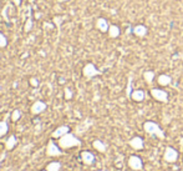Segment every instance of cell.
<instances>
[{
	"label": "cell",
	"mask_w": 183,
	"mask_h": 171,
	"mask_svg": "<svg viewBox=\"0 0 183 171\" xmlns=\"http://www.w3.org/2000/svg\"><path fill=\"white\" fill-rule=\"evenodd\" d=\"M58 144H59V146L62 149V150H69V149L80 146V145H81V140H80L79 138H76L74 134L67 132V134H65L62 138L59 139Z\"/></svg>",
	"instance_id": "6da1fadb"
},
{
	"label": "cell",
	"mask_w": 183,
	"mask_h": 171,
	"mask_svg": "<svg viewBox=\"0 0 183 171\" xmlns=\"http://www.w3.org/2000/svg\"><path fill=\"white\" fill-rule=\"evenodd\" d=\"M143 130L147 134L157 136L159 140H163L165 139V132H163V130H162L161 127H159V125L157 123H154V121H145V123H143Z\"/></svg>",
	"instance_id": "7a4b0ae2"
},
{
	"label": "cell",
	"mask_w": 183,
	"mask_h": 171,
	"mask_svg": "<svg viewBox=\"0 0 183 171\" xmlns=\"http://www.w3.org/2000/svg\"><path fill=\"white\" fill-rule=\"evenodd\" d=\"M100 74H101V71L98 70L95 66V64H92V62H87L86 65L82 68V75L85 76L86 79H92V77L100 75Z\"/></svg>",
	"instance_id": "3957f363"
},
{
	"label": "cell",
	"mask_w": 183,
	"mask_h": 171,
	"mask_svg": "<svg viewBox=\"0 0 183 171\" xmlns=\"http://www.w3.org/2000/svg\"><path fill=\"white\" fill-rule=\"evenodd\" d=\"M46 155L50 158H59L62 155V149L59 146V144H55L52 140H50L46 146Z\"/></svg>",
	"instance_id": "277c9868"
},
{
	"label": "cell",
	"mask_w": 183,
	"mask_h": 171,
	"mask_svg": "<svg viewBox=\"0 0 183 171\" xmlns=\"http://www.w3.org/2000/svg\"><path fill=\"white\" fill-rule=\"evenodd\" d=\"M127 165L133 171H139V170H142V167H143V162H142V159H141L139 156L132 155V156H130V158H128Z\"/></svg>",
	"instance_id": "5b68a950"
},
{
	"label": "cell",
	"mask_w": 183,
	"mask_h": 171,
	"mask_svg": "<svg viewBox=\"0 0 183 171\" xmlns=\"http://www.w3.org/2000/svg\"><path fill=\"white\" fill-rule=\"evenodd\" d=\"M163 159L167 162L173 164L178 160V151L176 150V149L171 147V146H167L166 150H165V154H163Z\"/></svg>",
	"instance_id": "8992f818"
},
{
	"label": "cell",
	"mask_w": 183,
	"mask_h": 171,
	"mask_svg": "<svg viewBox=\"0 0 183 171\" xmlns=\"http://www.w3.org/2000/svg\"><path fill=\"white\" fill-rule=\"evenodd\" d=\"M151 95L154 100H157L159 103H168V94L167 91L162 90V89H151Z\"/></svg>",
	"instance_id": "52a82bcc"
},
{
	"label": "cell",
	"mask_w": 183,
	"mask_h": 171,
	"mask_svg": "<svg viewBox=\"0 0 183 171\" xmlns=\"http://www.w3.org/2000/svg\"><path fill=\"white\" fill-rule=\"evenodd\" d=\"M128 145L133 149V150L141 151V150H143V147H145V141H143L142 138H139V136H133L128 141Z\"/></svg>",
	"instance_id": "ba28073f"
},
{
	"label": "cell",
	"mask_w": 183,
	"mask_h": 171,
	"mask_svg": "<svg viewBox=\"0 0 183 171\" xmlns=\"http://www.w3.org/2000/svg\"><path fill=\"white\" fill-rule=\"evenodd\" d=\"M47 108V105L44 103V101H41V100H38V101H35L32 105H31V108H30V111L32 115H39V114L41 112H44Z\"/></svg>",
	"instance_id": "9c48e42d"
},
{
	"label": "cell",
	"mask_w": 183,
	"mask_h": 171,
	"mask_svg": "<svg viewBox=\"0 0 183 171\" xmlns=\"http://www.w3.org/2000/svg\"><path fill=\"white\" fill-rule=\"evenodd\" d=\"M67 132H70V127L67 125H61L59 127H56V129L51 132V139H58L59 140L60 138H62Z\"/></svg>",
	"instance_id": "30bf717a"
},
{
	"label": "cell",
	"mask_w": 183,
	"mask_h": 171,
	"mask_svg": "<svg viewBox=\"0 0 183 171\" xmlns=\"http://www.w3.org/2000/svg\"><path fill=\"white\" fill-rule=\"evenodd\" d=\"M80 156H81V160L85 165H92L95 162V155L91 151H82L80 154Z\"/></svg>",
	"instance_id": "8fae6325"
},
{
	"label": "cell",
	"mask_w": 183,
	"mask_h": 171,
	"mask_svg": "<svg viewBox=\"0 0 183 171\" xmlns=\"http://www.w3.org/2000/svg\"><path fill=\"white\" fill-rule=\"evenodd\" d=\"M96 28L101 33H107L108 31V28H110V24H108V21L105 19V18H98L96 20Z\"/></svg>",
	"instance_id": "7c38bea8"
},
{
	"label": "cell",
	"mask_w": 183,
	"mask_h": 171,
	"mask_svg": "<svg viewBox=\"0 0 183 171\" xmlns=\"http://www.w3.org/2000/svg\"><path fill=\"white\" fill-rule=\"evenodd\" d=\"M147 33H148V29L142 24H138V25H136L135 28H133V34L137 35V36H139V38L146 36Z\"/></svg>",
	"instance_id": "4fadbf2b"
},
{
	"label": "cell",
	"mask_w": 183,
	"mask_h": 171,
	"mask_svg": "<svg viewBox=\"0 0 183 171\" xmlns=\"http://www.w3.org/2000/svg\"><path fill=\"white\" fill-rule=\"evenodd\" d=\"M145 97H146V94L143 90H135V91H132V94H131V99L136 103L143 101Z\"/></svg>",
	"instance_id": "5bb4252c"
},
{
	"label": "cell",
	"mask_w": 183,
	"mask_h": 171,
	"mask_svg": "<svg viewBox=\"0 0 183 171\" xmlns=\"http://www.w3.org/2000/svg\"><path fill=\"white\" fill-rule=\"evenodd\" d=\"M157 83L161 86H167V85H170L172 83V77L167 74H161L158 77H157Z\"/></svg>",
	"instance_id": "9a60e30c"
},
{
	"label": "cell",
	"mask_w": 183,
	"mask_h": 171,
	"mask_svg": "<svg viewBox=\"0 0 183 171\" xmlns=\"http://www.w3.org/2000/svg\"><path fill=\"white\" fill-rule=\"evenodd\" d=\"M16 144H18L16 136H15V135H10V136L8 138V140H6V142H5V149L8 151H11L16 146Z\"/></svg>",
	"instance_id": "2e32d148"
},
{
	"label": "cell",
	"mask_w": 183,
	"mask_h": 171,
	"mask_svg": "<svg viewBox=\"0 0 183 171\" xmlns=\"http://www.w3.org/2000/svg\"><path fill=\"white\" fill-rule=\"evenodd\" d=\"M92 146H94L95 150H97L98 152H106V150H107V145L101 140H95L92 142Z\"/></svg>",
	"instance_id": "e0dca14e"
},
{
	"label": "cell",
	"mask_w": 183,
	"mask_h": 171,
	"mask_svg": "<svg viewBox=\"0 0 183 171\" xmlns=\"http://www.w3.org/2000/svg\"><path fill=\"white\" fill-rule=\"evenodd\" d=\"M108 36L112 38V39H116L120 36V34H121V30H120V28L117 25H110L108 28Z\"/></svg>",
	"instance_id": "ac0fdd59"
},
{
	"label": "cell",
	"mask_w": 183,
	"mask_h": 171,
	"mask_svg": "<svg viewBox=\"0 0 183 171\" xmlns=\"http://www.w3.org/2000/svg\"><path fill=\"white\" fill-rule=\"evenodd\" d=\"M143 77H145V80L147 84H152L154 81V77H156V75H154V73L152 70H147L143 73Z\"/></svg>",
	"instance_id": "d6986e66"
},
{
	"label": "cell",
	"mask_w": 183,
	"mask_h": 171,
	"mask_svg": "<svg viewBox=\"0 0 183 171\" xmlns=\"http://www.w3.org/2000/svg\"><path fill=\"white\" fill-rule=\"evenodd\" d=\"M60 169H61V164L59 161H52L50 164H47L46 166L47 171H60Z\"/></svg>",
	"instance_id": "ffe728a7"
},
{
	"label": "cell",
	"mask_w": 183,
	"mask_h": 171,
	"mask_svg": "<svg viewBox=\"0 0 183 171\" xmlns=\"http://www.w3.org/2000/svg\"><path fill=\"white\" fill-rule=\"evenodd\" d=\"M9 130V125L6 121H0V138H3L4 135L8 134Z\"/></svg>",
	"instance_id": "44dd1931"
},
{
	"label": "cell",
	"mask_w": 183,
	"mask_h": 171,
	"mask_svg": "<svg viewBox=\"0 0 183 171\" xmlns=\"http://www.w3.org/2000/svg\"><path fill=\"white\" fill-rule=\"evenodd\" d=\"M10 117H11V121H14V123H16V121H19L20 120V117H21V111L20 110H14L13 112H11V115H10Z\"/></svg>",
	"instance_id": "7402d4cb"
},
{
	"label": "cell",
	"mask_w": 183,
	"mask_h": 171,
	"mask_svg": "<svg viewBox=\"0 0 183 171\" xmlns=\"http://www.w3.org/2000/svg\"><path fill=\"white\" fill-rule=\"evenodd\" d=\"M6 45H8V39H6V36L1 31H0V49L6 48Z\"/></svg>",
	"instance_id": "603a6c76"
},
{
	"label": "cell",
	"mask_w": 183,
	"mask_h": 171,
	"mask_svg": "<svg viewBox=\"0 0 183 171\" xmlns=\"http://www.w3.org/2000/svg\"><path fill=\"white\" fill-rule=\"evenodd\" d=\"M31 29H32V19L29 18V19L26 20V23H25L24 31H25V33H29V31H31Z\"/></svg>",
	"instance_id": "cb8c5ba5"
},
{
	"label": "cell",
	"mask_w": 183,
	"mask_h": 171,
	"mask_svg": "<svg viewBox=\"0 0 183 171\" xmlns=\"http://www.w3.org/2000/svg\"><path fill=\"white\" fill-rule=\"evenodd\" d=\"M64 94H65L66 100H71V99H72V91H71V89H70V88H65Z\"/></svg>",
	"instance_id": "d4e9b609"
},
{
	"label": "cell",
	"mask_w": 183,
	"mask_h": 171,
	"mask_svg": "<svg viewBox=\"0 0 183 171\" xmlns=\"http://www.w3.org/2000/svg\"><path fill=\"white\" fill-rule=\"evenodd\" d=\"M29 83H30V85H31L32 88H38V86H39V84H40V83H39V80L36 79V77H34V76H32V77H30Z\"/></svg>",
	"instance_id": "484cf974"
},
{
	"label": "cell",
	"mask_w": 183,
	"mask_h": 171,
	"mask_svg": "<svg viewBox=\"0 0 183 171\" xmlns=\"http://www.w3.org/2000/svg\"><path fill=\"white\" fill-rule=\"evenodd\" d=\"M62 20H64V16H55V18H54V24L58 25V26H60V24H61Z\"/></svg>",
	"instance_id": "4316f807"
},
{
	"label": "cell",
	"mask_w": 183,
	"mask_h": 171,
	"mask_svg": "<svg viewBox=\"0 0 183 171\" xmlns=\"http://www.w3.org/2000/svg\"><path fill=\"white\" fill-rule=\"evenodd\" d=\"M11 3L15 6H20V5H21V0H11Z\"/></svg>",
	"instance_id": "83f0119b"
},
{
	"label": "cell",
	"mask_w": 183,
	"mask_h": 171,
	"mask_svg": "<svg viewBox=\"0 0 183 171\" xmlns=\"http://www.w3.org/2000/svg\"><path fill=\"white\" fill-rule=\"evenodd\" d=\"M61 1H69V0H61Z\"/></svg>",
	"instance_id": "f1b7e54d"
},
{
	"label": "cell",
	"mask_w": 183,
	"mask_h": 171,
	"mask_svg": "<svg viewBox=\"0 0 183 171\" xmlns=\"http://www.w3.org/2000/svg\"><path fill=\"white\" fill-rule=\"evenodd\" d=\"M43 171H47V170H43Z\"/></svg>",
	"instance_id": "f546056e"
}]
</instances>
